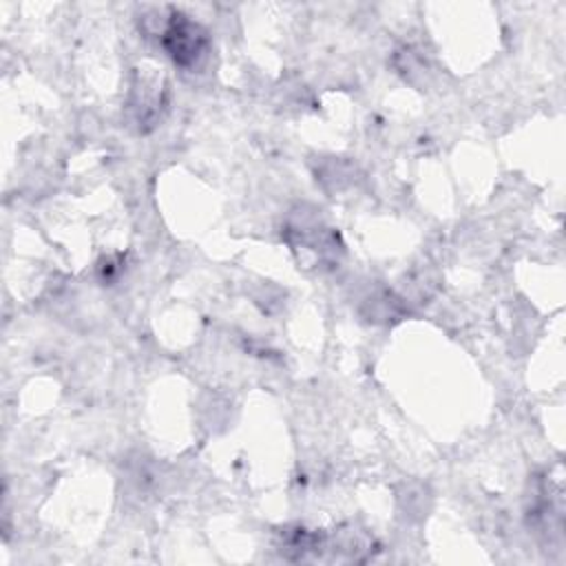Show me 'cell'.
<instances>
[{
    "label": "cell",
    "instance_id": "6da1fadb",
    "mask_svg": "<svg viewBox=\"0 0 566 566\" xmlns=\"http://www.w3.org/2000/svg\"><path fill=\"white\" fill-rule=\"evenodd\" d=\"M161 44L175 64L190 69L206 55L208 33L199 22L172 11L161 31Z\"/></svg>",
    "mask_w": 566,
    "mask_h": 566
}]
</instances>
